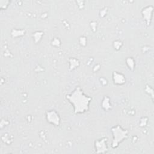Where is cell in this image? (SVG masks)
<instances>
[{
	"instance_id": "obj_1",
	"label": "cell",
	"mask_w": 154,
	"mask_h": 154,
	"mask_svg": "<svg viewBox=\"0 0 154 154\" xmlns=\"http://www.w3.org/2000/svg\"><path fill=\"white\" fill-rule=\"evenodd\" d=\"M67 99L74 107L75 113H82L88 109L90 97L85 95L79 87L76 88L72 93L67 96Z\"/></svg>"
},
{
	"instance_id": "obj_2",
	"label": "cell",
	"mask_w": 154,
	"mask_h": 154,
	"mask_svg": "<svg viewBox=\"0 0 154 154\" xmlns=\"http://www.w3.org/2000/svg\"><path fill=\"white\" fill-rule=\"evenodd\" d=\"M112 132H114V140L112 143L113 147H116L120 141L123 140L126 138L127 135V132L122 129L120 126L115 127V129H112Z\"/></svg>"
}]
</instances>
